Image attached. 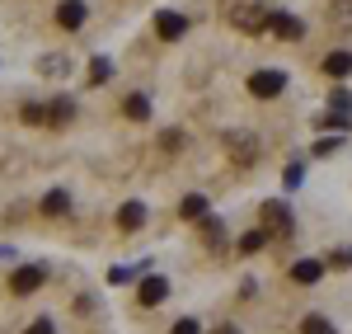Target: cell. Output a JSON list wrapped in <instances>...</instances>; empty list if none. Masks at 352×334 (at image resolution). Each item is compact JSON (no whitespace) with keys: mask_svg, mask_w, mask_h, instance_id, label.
Masks as SVG:
<instances>
[{"mask_svg":"<svg viewBox=\"0 0 352 334\" xmlns=\"http://www.w3.org/2000/svg\"><path fill=\"white\" fill-rule=\"evenodd\" d=\"M230 24L240 28V33H263L272 24V10L263 0H240L235 10H230Z\"/></svg>","mask_w":352,"mask_h":334,"instance_id":"obj_1","label":"cell"},{"mask_svg":"<svg viewBox=\"0 0 352 334\" xmlns=\"http://www.w3.org/2000/svg\"><path fill=\"white\" fill-rule=\"evenodd\" d=\"M258 226H263L268 236H292V231H296V217H292V207H287V202H277V198H272V202L258 207Z\"/></svg>","mask_w":352,"mask_h":334,"instance_id":"obj_2","label":"cell"},{"mask_svg":"<svg viewBox=\"0 0 352 334\" xmlns=\"http://www.w3.org/2000/svg\"><path fill=\"white\" fill-rule=\"evenodd\" d=\"M282 90H287V76L282 71H254L249 76V94L254 99H277Z\"/></svg>","mask_w":352,"mask_h":334,"instance_id":"obj_3","label":"cell"},{"mask_svg":"<svg viewBox=\"0 0 352 334\" xmlns=\"http://www.w3.org/2000/svg\"><path fill=\"white\" fill-rule=\"evenodd\" d=\"M184 33H188V19H184V14H174V10H160V14H155V38H160V43H179Z\"/></svg>","mask_w":352,"mask_h":334,"instance_id":"obj_4","label":"cell"},{"mask_svg":"<svg viewBox=\"0 0 352 334\" xmlns=\"http://www.w3.org/2000/svg\"><path fill=\"white\" fill-rule=\"evenodd\" d=\"M164 297H169V282H164L160 273H151V278H141V287H136V302H141V306H160Z\"/></svg>","mask_w":352,"mask_h":334,"instance_id":"obj_5","label":"cell"},{"mask_svg":"<svg viewBox=\"0 0 352 334\" xmlns=\"http://www.w3.org/2000/svg\"><path fill=\"white\" fill-rule=\"evenodd\" d=\"M226 146H230V156H235L240 165H254V160H258V141L244 137V132H226Z\"/></svg>","mask_w":352,"mask_h":334,"instance_id":"obj_6","label":"cell"},{"mask_svg":"<svg viewBox=\"0 0 352 334\" xmlns=\"http://www.w3.org/2000/svg\"><path fill=\"white\" fill-rule=\"evenodd\" d=\"M38 287H43V269H38V264L14 269V278H10V292H14V297H28V292H38Z\"/></svg>","mask_w":352,"mask_h":334,"instance_id":"obj_7","label":"cell"},{"mask_svg":"<svg viewBox=\"0 0 352 334\" xmlns=\"http://www.w3.org/2000/svg\"><path fill=\"white\" fill-rule=\"evenodd\" d=\"M141 226H146V207H141V202H122V212H118V231L132 236V231H141Z\"/></svg>","mask_w":352,"mask_h":334,"instance_id":"obj_8","label":"cell"},{"mask_svg":"<svg viewBox=\"0 0 352 334\" xmlns=\"http://www.w3.org/2000/svg\"><path fill=\"white\" fill-rule=\"evenodd\" d=\"M272 33H277V38H287V43H296V38H300V33H305V24H300V19H296V14H272Z\"/></svg>","mask_w":352,"mask_h":334,"instance_id":"obj_9","label":"cell"},{"mask_svg":"<svg viewBox=\"0 0 352 334\" xmlns=\"http://www.w3.org/2000/svg\"><path fill=\"white\" fill-rule=\"evenodd\" d=\"M85 14H89V10H85L80 0H66V5H56V24H61V28H80V24H85Z\"/></svg>","mask_w":352,"mask_h":334,"instance_id":"obj_10","label":"cell"},{"mask_svg":"<svg viewBox=\"0 0 352 334\" xmlns=\"http://www.w3.org/2000/svg\"><path fill=\"white\" fill-rule=\"evenodd\" d=\"M66 212H71V194L66 189H52L43 198V217H66Z\"/></svg>","mask_w":352,"mask_h":334,"instance_id":"obj_11","label":"cell"},{"mask_svg":"<svg viewBox=\"0 0 352 334\" xmlns=\"http://www.w3.org/2000/svg\"><path fill=\"white\" fill-rule=\"evenodd\" d=\"M179 217H184V222H202V217H207V198L188 194L184 202H179Z\"/></svg>","mask_w":352,"mask_h":334,"instance_id":"obj_12","label":"cell"},{"mask_svg":"<svg viewBox=\"0 0 352 334\" xmlns=\"http://www.w3.org/2000/svg\"><path fill=\"white\" fill-rule=\"evenodd\" d=\"M320 273H324L320 259H296V264H292V278L296 282H320Z\"/></svg>","mask_w":352,"mask_h":334,"instance_id":"obj_13","label":"cell"},{"mask_svg":"<svg viewBox=\"0 0 352 334\" xmlns=\"http://www.w3.org/2000/svg\"><path fill=\"white\" fill-rule=\"evenodd\" d=\"M122 113H127L132 123H146V118H151V99H146V94H127V99H122Z\"/></svg>","mask_w":352,"mask_h":334,"instance_id":"obj_14","label":"cell"},{"mask_svg":"<svg viewBox=\"0 0 352 334\" xmlns=\"http://www.w3.org/2000/svg\"><path fill=\"white\" fill-rule=\"evenodd\" d=\"M71 113H76V104L61 94V99H52V104H47V123H56V127H61V123H71Z\"/></svg>","mask_w":352,"mask_h":334,"instance_id":"obj_15","label":"cell"},{"mask_svg":"<svg viewBox=\"0 0 352 334\" xmlns=\"http://www.w3.org/2000/svg\"><path fill=\"white\" fill-rule=\"evenodd\" d=\"M352 71V56L348 52H329L324 56V76H348Z\"/></svg>","mask_w":352,"mask_h":334,"instance_id":"obj_16","label":"cell"},{"mask_svg":"<svg viewBox=\"0 0 352 334\" xmlns=\"http://www.w3.org/2000/svg\"><path fill=\"white\" fill-rule=\"evenodd\" d=\"M263 245H268V231L263 226H254L249 236H240V254H254V250H263Z\"/></svg>","mask_w":352,"mask_h":334,"instance_id":"obj_17","label":"cell"},{"mask_svg":"<svg viewBox=\"0 0 352 334\" xmlns=\"http://www.w3.org/2000/svg\"><path fill=\"white\" fill-rule=\"evenodd\" d=\"M113 76V61L109 56H94V61H89V85H104Z\"/></svg>","mask_w":352,"mask_h":334,"instance_id":"obj_18","label":"cell"},{"mask_svg":"<svg viewBox=\"0 0 352 334\" xmlns=\"http://www.w3.org/2000/svg\"><path fill=\"white\" fill-rule=\"evenodd\" d=\"M300 334H333V325H329V315H305Z\"/></svg>","mask_w":352,"mask_h":334,"instance_id":"obj_19","label":"cell"},{"mask_svg":"<svg viewBox=\"0 0 352 334\" xmlns=\"http://www.w3.org/2000/svg\"><path fill=\"white\" fill-rule=\"evenodd\" d=\"M329 19L333 24H352V0H333L329 5Z\"/></svg>","mask_w":352,"mask_h":334,"instance_id":"obj_20","label":"cell"},{"mask_svg":"<svg viewBox=\"0 0 352 334\" xmlns=\"http://www.w3.org/2000/svg\"><path fill=\"white\" fill-rule=\"evenodd\" d=\"M202 240H207V245H221V222L217 217H202Z\"/></svg>","mask_w":352,"mask_h":334,"instance_id":"obj_21","label":"cell"},{"mask_svg":"<svg viewBox=\"0 0 352 334\" xmlns=\"http://www.w3.org/2000/svg\"><path fill=\"white\" fill-rule=\"evenodd\" d=\"M19 118L38 127V123H47V109H43V104H24V109H19Z\"/></svg>","mask_w":352,"mask_h":334,"instance_id":"obj_22","label":"cell"},{"mask_svg":"<svg viewBox=\"0 0 352 334\" xmlns=\"http://www.w3.org/2000/svg\"><path fill=\"white\" fill-rule=\"evenodd\" d=\"M329 269H352V250H333L329 254Z\"/></svg>","mask_w":352,"mask_h":334,"instance_id":"obj_23","label":"cell"},{"mask_svg":"<svg viewBox=\"0 0 352 334\" xmlns=\"http://www.w3.org/2000/svg\"><path fill=\"white\" fill-rule=\"evenodd\" d=\"M66 66H71L66 56H47V61H43V71H47V76H56V71H66Z\"/></svg>","mask_w":352,"mask_h":334,"instance_id":"obj_24","label":"cell"},{"mask_svg":"<svg viewBox=\"0 0 352 334\" xmlns=\"http://www.w3.org/2000/svg\"><path fill=\"white\" fill-rule=\"evenodd\" d=\"M160 146H164V151H179V146H184V132H164Z\"/></svg>","mask_w":352,"mask_h":334,"instance_id":"obj_25","label":"cell"},{"mask_svg":"<svg viewBox=\"0 0 352 334\" xmlns=\"http://www.w3.org/2000/svg\"><path fill=\"white\" fill-rule=\"evenodd\" d=\"M169 334H197V320L184 315V320H174V330H169Z\"/></svg>","mask_w":352,"mask_h":334,"instance_id":"obj_26","label":"cell"},{"mask_svg":"<svg viewBox=\"0 0 352 334\" xmlns=\"http://www.w3.org/2000/svg\"><path fill=\"white\" fill-rule=\"evenodd\" d=\"M24 334H56V325H52V320H33Z\"/></svg>","mask_w":352,"mask_h":334,"instance_id":"obj_27","label":"cell"},{"mask_svg":"<svg viewBox=\"0 0 352 334\" xmlns=\"http://www.w3.org/2000/svg\"><path fill=\"white\" fill-rule=\"evenodd\" d=\"M217 334H240V330H235V325H221V330Z\"/></svg>","mask_w":352,"mask_h":334,"instance_id":"obj_28","label":"cell"}]
</instances>
